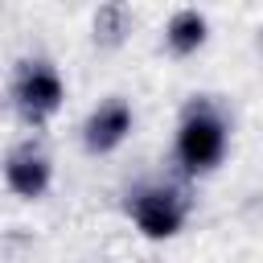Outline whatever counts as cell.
Returning a JSON list of instances; mask_svg holds the SVG:
<instances>
[{"instance_id": "cell-1", "label": "cell", "mask_w": 263, "mask_h": 263, "mask_svg": "<svg viewBox=\"0 0 263 263\" xmlns=\"http://www.w3.org/2000/svg\"><path fill=\"white\" fill-rule=\"evenodd\" d=\"M230 148V115L214 95H193L185 99L173 132V164L181 181L210 177Z\"/></svg>"}, {"instance_id": "cell-2", "label": "cell", "mask_w": 263, "mask_h": 263, "mask_svg": "<svg viewBox=\"0 0 263 263\" xmlns=\"http://www.w3.org/2000/svg\"><path fill=\"white\" fill-rule=\"evenodd\" d=\"M123 214L148 238H173L193 214V197L181 177H144L123 193Z\"/></svg>"}, {"instance_id": "cell-3", "label": "cell", "mask_w": 263, "mask_h": 263, "mask_svg": "<svg viewBox=\"0 0 263 263\" xmlns=\"http://www.w3.org/2000/svg\"><path fill=\"white\" fill-rule=\"evenodd\" d=\"M8 95H12V111L25 127H45L58 115V107L66 103V82H62V74L49 58L33 53V58L16 62Z\"/></svg>"}, {"instance_id": "cell-4", "label": "cell", "mask_w": 263, "mask_h": 263, "mask_svg": "<svg viewBox=\"0 0 263 263\" xmlns=\"http://www.w3.org/2000/svg\"><path fill=\"white\" fill-rule=\"evenodd\" d=\"M49 181H53V160H49L45 144L33 140V136L16 140V144L8 148V156H4V185H8L16 197L33 201V197H41V193L49 189Z\"/></svg>"}, {"instance_id": "cell-5", "label": "cell", "mask_w": 263, "mask_h": 263, "mask_svg": "<svg viewBox=\"0 0 263 263\" xmlns=\"http://www.w3.org/2000/svg\"><path fill=\"white\" fill-rule=\"evenodd\" d=\"M132 127H136L132 103L119 99V95H111V99H103L99 107H90V115L82 119V148H86L90 156H107V152H115V148L132 136Z\"/></svg>"}, {"instance_id": "cell-6", "label": "cell", "mask_w": 263, "mask_h": 263, "mask_svg": "<svg viewBox=\"0 0 263 263\" xmlns=\"http://www.w3.org/2000/svg\"><path fill=\"white\" fill-rule=\"evenodd\" d=\"M205 37H210V21H205V12H197V8H177V12L164 21V49H168L173 58L197 53V49L205 45Z\"/></svg>"}, {"instance_id": "cell-7", "label": "cell", "mask_w": 263, "mask_h": 263, "mask_svg": "<svg viewBox=\"0 0 263 263\" xmlns=\"http://www.w3.org/2000/svg\"><path fill=\"white\" fill-rule=\"evenodd\" d=\"M127 29H132V12H127V4H99V12H95V41L99 45H119L123 37H127Z\"/></svg>"}]
</instances>
